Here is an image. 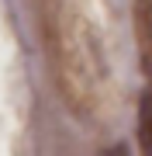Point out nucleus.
<instances>
[{
    "instance_id": "obj_1",
    "label": "nucleus",
    "mask_w": 152,
    "mask_h": 156,
    "mask_svg": "<svg viewBox=\"0 0 152 156\" xmlns=\"http://www.w3.org/2000/svg\"><path fill=\"white\" fill-rule=\"evenodd\" d=\"M138 146L152 153V90L138 97Z\"/></svg>"
}]
</instances>
